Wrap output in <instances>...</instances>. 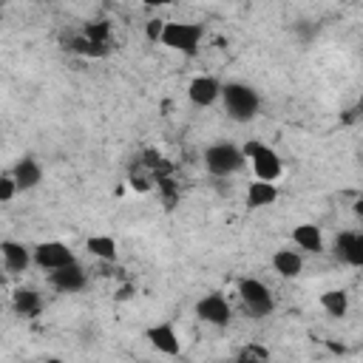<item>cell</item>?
Wrapping results in <instances>:
<instances>
[{"mask_svg": "<svg viewBox=\"0 0 363 363\" xmlns=\"http://www.w3.org/2000/svg\"><path fill=\"white\" fill-rule=\"evenodd\" d=\"M221 100H224L227 114H230L233 119H239V122H250L258 114V105H261L258 94H255L250 85H244V82H227V85H221Z\"/></svg>", "mask_w": 363, "mask_h": 363, "instance_id": "cell-1", "label": "cell"}, {"mask_svg": "<svg viewBox=\"0 0 363 363\" xmlns=\"http://www.w3.org/2000/svg\"><path fill=\"white\" fill-rule=\"evenodd\" d=\"M202 34H205V29L199 23H165L159 43L173 52H182V54H196Z\"/></svg>", "mask_w": 363, "mask_h": 363, "instance_id": "cell-2", "label": "cell"}, {"mask_svg": "<svg viewBox=\"0 0 363 363\" xmlns=\"http://www.w3.org/2000/svg\"><path fill=\"white\" fill-rule=\"evenodd\" d=\"M242 154H244V159H250L253 162V170H255V179L258 182H269V185H276V179L281 176V156L272 151V148H267V145H261V142H247L244 148H242Z\"/></svg>", "mask_w": 363, "mask_h": 363, "instance_id": "cell-3", "label": "cell"}, {"mask_svg": "<svg viewBox=\"0 0 363 363\" xmlns=\"http://www.w3.org/2000/svg\"><path fill=\"white\" fill-rule=\"evenodd\" d=\"M244 162H247L244 154L236 145H230V142H218V145H213V148L205 151V165L216 176H230V173L242 170Z\"/></svg>", "mask_w": 363, "mask_h": 363, "instance_id": "cell-4", "label": "cell"}, {"mask_svg": "<svg viewBox=\"0 0 363 363\" xmlns=\"http://www.w3.org/2000/svg\"><path fill=\"white\" fill-rule=\"evenodd\" d=\"M239 295L247 306L250 315H267L272 309V298H269V290L255 281V279H242L239 281Z\"/></svg>", "mask_w": 363, "mask_h": 363, "instance_id": "cell-5", "label": "cell"}, {"mask_svg": "<svg viewBox=\"0 0 363 363\" xmlns=\"http://www.w3.org/2000/svg\"><path fill=\"white\" fill-rule=\"evenodd\" d=\"M34 264L43 269H60V267L74 264V253L63 242H45L34 247Z\"/></svg>", "mask_w": 363, "mask_h": 363, "instance_id": "cell-6", "label": "cell"}, {"mask_svg": "<svg viewBox=\"0 0 363 363\" xmlns=\"http://www.w3.org/2000/svg\"><path fill=\"white\" fill-rule=\"evenodd\" d=\"M196 315L202 318L205 324H213V327H227L230 324V304H227L218 292L213 295H205L199 304H196Z\"/></svg>", "mask_w": 363, "mask_h": 363, "instance_id": "cell-7", "label": "cell"}, {"mask_svg": "<svg viewBox=\"0 0 363 363\" xmlns=\"http://www.w3.org/2000/svg\"><path fill=\"white\" fill-rule=\"evenodd\" d=\"M188 97L196 105H213L221 97V82L216 77H196L188 88Z\"/></svg>", "mask_w": 363, "mask_h": 363, "instance_id": "cell-8", "label": "cell"}, {"mask_svg": "<svg viewBox=\"0 0 363 363\" xmlns=\"http://www.w3.org/2000/svg\"><path fill=\"white\" fill-rule=\"evenodd\" d=\"M52 284L60 290V292H77L85 287V272L82 267L74 261L68 267H60V269H52Z\"/></svg>", "mask_w": 363, "mask_h": 363, "instance_id": "cell-9", "label": "cell"}, {"mask_svg": "<svg viewBox=\"0 0 363 363\" xmlns=\"http://www.w3.org/2000/svg\"><path fill=\"white\" fill-rule=\"evenodd\" d=\"M148 341L154 349H159L162 355H179L182 352V341L176 335V329L170 324H156L148 329Z\"/></svg>", "mask_w": 363, "mask_h": 363, "instance_id": "cell-10", "label": "cell"}, {"mask_svg": "<svg viewBox=\"0 0 363 363\" xmlns=\"http://www.w3.org/2000/svg\"><path fill=\"white\" fill-rule=\"evenodd\" d=\"M335 253L346 264L360 267L363 264V236L360 233H341L338 242H335Z\"/></svg>", "mask_w": 363, "mask_h": 363, "instance_id": "cell-11", "label": "cell"}, {"mask_svg": "<svg viewBox=\"0 0 363 363\" xmlns=\"http://www.w3.org/2000/svg\"><path fill=\"white\" fill-rule=\"evenodd\" d=\"M12 179H15L17 191H31V188H37V185H40L43 170H40V165H37L34 159H23V162H17V168H15Z\"/></svg>", "mask_w": 363, "mask_h": 363, "instance_id": "cell-12", "label": "cell"}, {"mask_svg": "<svg viewBox=\"0 0 363 363\" xmlns=\"http://www.w3.org/2000/svg\"><path fill=\"white\" fill-rule=\"evenodd\" d=\"M0 255H3L6 267L15 269V272H23L29 267V261H31L29 250L23 244H17V242H0Z\"/></svg>", "mask_w": 363, "mask_h": 363, "instance_id": "cell-13", "label": "cell"}, {"mask_svg": "<svg viewBox=\"0 0 363 363\" xmlns=\"http://www.w3.org/2000/svg\"><path fill=\"white\" fill-rule=\"evenodd\" d=\"M292 239L298 247L309 250V253H321L324 250V239H321V230L315 224H298L292 230Z\"/></svg>", "mask_w": 363, "mask_h": 363, "instance_id": "cell-14", "label": "cell"}, {"mask_svg": "<svg viewBox=\"0 0 363 363\" xmlns=\"http://www.w3.org/2000/svg\"><path fill=\"white\" fill-rule=\"evenodd\" d=\"M272 267H276V272H281L284 279H295L301 276V255L295 250H279L276 255H272Z\"/></svg>", "mask_w": 363, "mask_h": 363, "instance_id": "cell-15", "label": "cell"}, {"mask_svg": "<svg viewBox=\"0 0 363 363\" xmlns=\"http://www.w3.org/2000/svg\"><path fill=\"white\" fill-rule=\"evenodd\" d=\"M276 199H279V191H276V185H269V182H253L247 191L250 207H264V205H272Z\"/></svg>", "mask_w": 363, "mask_h": 363, "instance_id": "cell-16", "label": "cell"}, {"mask_svg": "<svg viewBox=\"0 0 363 363\" xmlns=\"http://www.w3.org/2000/svg\"><path fill=\"white\" fill-rule=\"evenodd\" d=\"M85 247H88L91 255H97L103 261H114L117 258V242L111 236H91L85 242Z\"/></svg>", "mask_w": 363, "mask_h": 363, "instance_id": "cell-17", "label": "cell"}, {"mask_svg": "<svg viewBox=\"0 0 363 363\" xmlns=\"http://www.w3.org/2000/svg\"><path fill=\"white\" fill-rule=\"evenodd\" d=\"M321 306H324L332 318H343L346 309H349L346 292H341V290H329V292H324V295H321Z\"/></svg>", "mask_w": 363, "mask_h": 363, "instance_id": "cell-18", "label": "cell"}, {"mask_svg": "<svg viewBox=\"0 0 363 363\" xmlns=\"http://www.w3.org/2000/svg\"><path fill=\"white\" fill-rule=\"evenodd\" d=\"M12 304H15V309L23 312V315H34V312L40 309V295H37L34 290H15Z\"/></svg>", "mask_w": 363, "mask_h": 363, "instance_id": "cell-19", "label": "cell"}, {"mask_svg": "<svg viewBox=\"0 0 363 363\" xmlns=\"http://www.w3.org/2000/svg\"><path fill=\"white\" fill-rule=\"evenodd\" d=\"M71 49H74L77 54H85V57H105V54H108V45L91 43V40H85V37L71 40Z\"/></svg>", "mask_w": 363, "mask_h": 363, "instance_id": "cell-20", "label": "cell"}, {"mask_svg": "<svg viewBox=\"0 0 363 363\" xmlns=\"http://www.w3.org/2000/svg\"><path fill=\"white\" fill-rule=\"evenodd\" d=\"M236 363H267V349L258 346V343H250V346H244L239 352Z\"/></svg>", "mask_w": 363, "mask_h": 363, "instance_id": "cell-21", "label": "cell"}, {"mask_svg": "<svg viewBox=\"0 0 363 363\" xmlns=\"http://www.w3.org/2000/svg\"><path fill=\"white\" fill-rule=\"evenodd\" d=\"M108 31H111V26L105 23V20H100V23H91L88 29H85V40H91V43H100V45H108Z\"/></svg>", "mask_w": 363, "mask_h": 363, "instance_id": "cell-22", "label": "cell"}, {"mask_svg": "<svg viewBox=\"0 0 363 363\" xmlns=\"http://www.w3.org/2000/svg\"><path fill=\"white\" fill-rule=\"evenodd\" d=\"M17 193V185L12 176H0V202H12Z\"/></svg>", "mask_w": 363, "mask_h": 363, "instance_id": "cell-23", "label": "cell"}, {"mask_svg": "<svg viewBox=\"0 0 363 363\" xmlns=\"http://www.w3.org/2000/svg\"><path fill=\"white\" fill-rule=\"evenodd\" d=\"M162 29H165V20H151L148 23V40H154V43H159V37H162Z\"/></svg>", "mask_w": 363, "mask_h": 363, "instance_id": "cell-24", "label": "cell"}, {"mask_svg": "<svg viewBox=\"0 0 363 363\" xmlns=\"http://www.w3.org/2000/svg\"><path fill=\"white\" fill-rule=\"evenodd\" d=\"M131 185H133V188H140V191H148V182H145V179H133Z\"/></svg>", "mask_w": 363, "mask_h": 363, "instance_id": "cell-25", "label": "cell"}, {"mask_svg": "<svg viewBox=\"0 0 363 363\" xmlns=\"http://www.w3.org/2000/svg\"><path fill=\"white\" fill-rule=\"evenodd\" d=\"M49 363H60V360H49Z\"/></svg>", "mask_w": 363, "mask_h": 363, "instance_id": "cell-26", "label": "cell"}]
</instances>
